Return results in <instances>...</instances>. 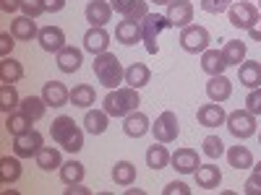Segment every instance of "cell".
Instances as JSON below:
<instances>
[{
    "mask_svg": "<svg viewBox=\"0 0 261 195\" xmlns=\"http://www.w3.org/2000/svg\"><path fill=\"white\" fill-rule=\"evenodd\" d=\"M50 136L58 146H63L65 151H71V154H76V151L84 148V133L81 127L73 122V117L68 115H60L53 120V127H50Z\"/></svg>",
    "mask_w": 261,
    "mask_h": 195,
    "instance_id": "1",
    "label": "cell"
},
{
    "mask_svg": "<svg viewBox=\"0 0 261 195\" xmlns=\"http://www.w3.org/2000/svg\"><path fill=\"white\" fill-rule=\"evenodd\" d=\"M141 104L139 99V89H130V86H118L110 89V94L105 96V107L102 110L110 117H125L130 112H136V107Z\"/></svg>",
    "mask_w": 261,
    "mask_h": 195,
    "instance_id": "2",
    "label": "cell"
},
{
    "mask_svg": "<svg viewBox=\"0 0 261 195\" xmlns=\"http://www.w3.org/2000/svg\"><path fill=\"white\" fill-rule=\"evenodd\" d=\"M94 76L99 78L102 86H107V89H118V86L125 81V71H123L120 60L113 52L94 55Z\"/></svg>",
    "mask_w": 261,
    "mask_h": 195,
    "instance_id": "3",
    "label": "cell"
},
{
    "mask_svg": "<svg viewBox=\"0 0 261 195\" xmlns=\"http://www.w3.org/2000/svg\"><path fill=\"white\" fill-rule=\"evenodd\" d=\"M165 29H170L167 16L149 13V16L141 21V34H144V45H146V52H149V55H157V37H160Z\"/></svg>",
    "mask_w": 261,
    "mask_h": 195,
    "instance_id": "4",
    "label": "cell"
},
{
    "mask_svg": "<svg viewBox=\"0 0 261 195\" xmlns=\"http://www.w3.org/2000/svg\"><path fill=\"white\" fill-rule=\"evenodd\" d=\"M209 31L199 24H191L180 31V47L191 55H199V52H206L209 50Z\"/></svg>",
    "mask_w": 261,
    "mask_h": 195,
    "instance_id": "5",
    "label": "cell"
},
{
    "mask_svg": "<svg viewBox=\"0 0 261 195\" xmlns=\"http://www.w3.org/2000/svg\"><path fill=\"white\" fill-rule=\"evenodd\" d=\"M227 13H230V24L235 26V29H251L256 21H258V8L253 6V3H248V0H241V3H232L230 8H227Z\"/></svg>",
    "mask_w": 261,
    "mask_h": 195,
    "instance_id": "6",
    "label": "cell"
},
{
    "mask_svg": "<svg viewBox=\"0 0 261 195\" xmlns=\"http://www.w3.org/2000/svg\"><path fill=\"white\" fill-rule=\"evenodd\" d=\"M227 130L235 138H251L256 133V115H251L248 110H235L227 115Z\"/></svg>",
    "mask_w": 261,
    "mask_h": 195,
    "instance_id": "7",
    "label": "cell"
},
{
    "mask_svg": "<svg viewBox=\"0 0 261 195\" xmlns=\"http://www.w3.org/2000/svg\"><path fill=\"white\" fill-rule=\"evenodd\" d=\"M151 133H154V141H160V143H172V141H178L180 125H178L175 112L165 110V112L157 117V122L151 125Z\"/></svg>",
    "mask_w": 261,
    "mask_h": 195,
    "instance_id": "8",
    "label": "cell"
},
{
    "mask_svg": "<svg viewBox=\"0 0 261 195\" xmlns=\"http://www.w3.org/2000/svg\"><path fill=\"white\" fill-rule=\"evenodd\" d=\"M39 148H42V133H39V130H29V133L13 138V154H16L18 159H32V156H37Z\"/></svg>",
    "mask_w": 261,
    "mask_h": 195,
    "instance_id": "9",
    "label": "cell"
},
{
    "mask_svg": "<svg viewBox=\"0 0 261 195\" xmlns=\"http://www.w3.org/2000/svg\"><path fill=\"white\" fill-rule=\"evenodd\" d=\"M167 21H170V26H175V29H186L191 26V21H193V6H191V0H172V3L167 6Z\"/></svg>",
    "mask_w": 261,
    "mask_h": 195,
    "instance_id": "10",
    "label": "cell"
},
{
    "mask_svg": "<svg viewBox=\"0 0 261 195\" xmlns=\"http://www.w3.org/2000/svg\"><path fill=\"white\" fill-rule=\"evenodd\" d=\"M170 164L175 167L180 175H193L196 169L201 167V161H199V154H196L193 148H178L175 154L170 156Z\"/></svg>",
    "mask_w": 261,
    "mask_h": 195,
    "instance_id": "11",
    "label": "cell"
},
{
    "mask_svg": "<svg viewBox=\"0 0 261 195\" xmlns=\"http://www.w3.org/2000/svg\"><path fill=\"white\" fill-rule=\"evenodd\" d=\"M37 39H39V47L45 52H60L65 47V34L60 26H42Z\"/></svg>",
    "mask_w": 261,
    "mask_h": 195,
    "instance_id": "12",
    "label": "cell"
},
{
    "mask_svg": "<svg viewBox=\"0 0 261 195\" xmlns=\"http://www.w3.org/2000/svg\"><path fill=\"white\" fill-rule=\"evenodd\" d=\"M107 45H110V34L105 31V26H92L84 34V50L92 55H102L107 52Z\"/></svg>",
    "mask_w": 261,
    "mask_h": 195,
    "instance_id": "13",
    "label": "cell"
},
{
    "mask_svg": "<svg viewBox=\"0 0 261 195\" xmlns=\"http://www.w3.org/2000/svg\"><path fill=\"white\" fill-rule=\"evenodd\" d=\"M115 39L120 42V45L125 47H134L139 45V42H144V34H141V24H136V21H120V24L115 26Z\"/></svg>",
    "mask_w": 261,
    "mask_h": 195,
    "instance_id": "14",
    "label": "cell"
},
{
    "mask_svg": "<svg viewBox=\"0 0 261 195\" xmlns=\"http://www.w3.org/2000/svg\"><path fill=\"white\" fill-rule=\"evenodd\" d=\"M84 13H86V21H89L92 26H105L107 21L113 18V6L105 3V0H89Z\"/></svg>",
    "mask_w": 261,
    "mask_h": 195,
    "instance_id": "15",
    "label": "cell"
},
{
    "mask_svg": "<svg viewBox=\"0 0 261 195\" xmlns=\"http://www.w3.org/2000/svg\"><path fill=\"white\" fill-rule=\"evenodd\" d=\"M206 94H209L212 102H220V104L227 102V99L232 96V83H230V78H227L225 73L212 76L209 83H206Z\"/></svg>",
    "mask_w": 261,
    "mask_h": 195,
    "instance_id": "16",
    "label": "cell"
},
{
    "mask_svg": "<svg viewBox=\"0 0 261 195\" xmlns=\"http://www.w3.org/2000/svg\"><path fill=\"white\" fill-rule=\"evenodd\" d=\"M42 99L50 107H63V104L71 102V91L65 89V83H60V81H47L42 86Z\"/></svg>",
    "mask_w": 261,
    "mask_h": 195,
    "instance_id": "17",
    "label": "cell"
},
{
    "mask_svg": "<svg viewBox=\"0 0 261 195\" xmlns=\"http://www.w3.org/2000/svg\"><path fill=\"white\" fill-rule=\"evenodd\" d=\"M193 177H196V185L204 187V190H217L222 182V172L220 167H214V164H201L199 169L193 172Z\"/></svg>",
    "mask_w": 261,
    "mask_h": 195,
    "instance_id": "18",
    "label": "cell"
},
{
    "mask_svg": "<svg viewBox=\"0 0 261 195\" xmlns=\"http://www.w3.org/2000/svg\"><path fill=\"white\" fill-rule=\"evenodd\" d=\"M225 122H227V115H225L220 102L199 107V125H204V127H220Z\"/></svg>",
    "mask_w": 261,
    "mask_h": 195,
    "instance_id": "19",
    "label": "cell"
},
{
    "mask_svg": "<svg viewBox=\"0 0 261 195\" xmlns=\"http://www.w3.org/2000/svg\"><path fill=\"white\" fill-rule=\"evenodd\" d=\"M238 78L246 89H258L261 86V62L258 60H248L238 65Z\"/></svg>",
    "mask_w": 261,
    "mask_h": 195,
    "instance_id": "20",
    "label": "cell"
},
{
    "mask_svg": "<svg viewBox=\"0 0 261 195\" xmlns=\"http://www.w3.org/2000/svg\"><path fill=\"white\" fill-rule=\"evenodd\" d=\"M11 34L16 39H21V42H32V39L39 37V29H37L32 16H18V18H13V24H11Z\"/></svg>",
    "mask_w": 261,
    "mask_h": 195,
    "instance_id": "21",
    "label": "cell"
},
{
    "mask_svg": "<svg viewBox=\"0 0 261 195\" xmlns=\"http://www.w3.org/2000/svg\"><path fill=\"white\" fill-rule=\"evenodd\" d=\"M55 57H58V68L63 73H76L81 68V50H76L71 45H65L60 52H55Z\"/></svg>",
    "mask_w": 261,
    "mask_h": 195,
    "instance_id": "22",
    "label": "cell"
},
{
    "mask_svg": "<svg viewBox=\"0 0 261 195\" xmlns=\"http://www.w3.org/2000/svg\"><path fill=\"white\" fill-rule=\"evenodd\" d=\"M123 130H125L128 138H141V136H146V130H149V117L144 112H130V115H125Z\"/></svg>",
    "mask_w": 261,
    "mask_h": 195,
    "instance_id": "23",
    "label": "cell"
},
{
    "mask_svg": "<svg viewBox=\"0 0 261 195\" xmlns=\"http://www.w3.org/2000/svg\"><path fill=\"white\" fill-rule=\"evenodd\" d=\"M32 117H27L24 112H21V110H13L8 117H6V130H8V133L16 138V136H24V133H29V130H32Z\"/></svg>",
    "mask_w": 261,
    "mask_h": 195,
    "instance_id": "24",
    "label": "cell"
},
{
    "mask_svg": "<svg viewBox=\"0 0 261 195\" xmlns=\"http://www.w3.org/2000/svg\"><path fill=\"white\" fill-rule=\"evenodd\" d=\"M149 78H151V71L144 62H134L130 68H125V83L130 89H141V86L149 83Z\"/></svg>",
    "mask_w": 261,
    "mask_h": 195,
    "instance_id": "25",
    "label": "cell"
},
{
    "mask_svg": "<svg viewBox=\"0 0 261 195\" xmlns=\"http://www.w3.org/2000/svg\"><path fill=\"white\" fill-rule=\"evenodd\" d=\"M201 68L209 76H220V73H225L227 62H225L220 50H206V52H201Z\"/></svg>",
    "mask_w": 261,
    "mask_h": 195,
    "instance_id": "26",
    "label": "cell"
},
{
    "mask_svg": "<svg viewBox=\"0 0 261 195\" xmlns=\"http://www.w3.org/2000/svg\"><path fill=\"white\" fill-rule=\"evenodd\" d=\"M47 107H50V104H47L45 99H42V96H27V99H21L18 110L24 112L27 117H32V120L37 122V120H42V117H45Z\"/></svg>",
    "mask_w": 261,
    "mask_h": 195,
    "instance_id": "27",
    "label": "cell"
},
{
    "mask_svg": "<svg viewBox=\"0 0 261 195\" xmlns=\"http://www.w3.org/2000/svg\"><path fill=\"white\" fill-rule=\"evenodd\" d=\"M24 78V65H21L18 60H13L11 55L0 60V81L3 83H16Z\"/></svg>",
    "mask_w": 261,
    "mask_h": 195,
    "instance_id": "28",
    "label": "cell"
},
{
    "mask_svg": "<svg viewBox=\"0 0 261 195\" xmlns=\"http://www.w3.org/2000/svg\"><path fill=\"white\" fill-rule=\"evenodd\" d=\"M246 42H241V39H227V45L222 47V57H225V62L227 65H241V62H246Z\"/></svg>",
    "mask_w": 261,
    "mask_h": 195,
    "instance_id": "29",
    "label": "cell"
},
{
    "mask_svg": "<svg viewBox=\"0 0 261 195\" xmlns=\"http://www.w3.org/2000/svg\"><path fill=\"white\" fill-rule=\"evenodd\" d=\"M21 177V161L18 156H3L0 159V182L3 185H13Z\"/></svg>",
    "mask_w": 261,
    "mask_h": 195,
    "instance_id": "30",
    "label": "cell"
},
{
    "mask_svg": "<svg viewBox=\"0 0 261 195\" xmlns=\"http://www.w3.org/2000/svg\"><path fill=\"white\" fill-rule=\"evenodd\" d=\"M107 120H110V115H107L105 110H89L84 115V125H86V130H89L92 136H102L105 133Z\"/></svg>",
    "mask_w": 261,
    "mask_h": 195,
    "instance_id": "31",
    "label": "cell"
},
{
    "mask_svg": "<svg viewBox=\"0 0 261 195\" xmlns=\"http://www.w3.org/2000/svg\"><path fill=\"white\" fill-rule=\"evenodd\" d=\"M170 151H167V146H162L160 141L154 143V146H149V151H146V167H151V169H165L167 164H170Z\"/></svg>",
    "mask_w": 261,
    "mask_h": 195,
    "instance_id": "32",
    "label": "cell"
},
{
    "mask_svg": "<svg viewBox=\"0 0 261 195\" xmlns=\"http://www.w3.org/2000/svg\"><path fill=\"white\" fill-rule=\"evenodd\" d=\"M18 91H16V86L13 83H0V110H3L6 115H11L13 110H18Z\"/></svg>",
    "mask_w": 261,
    "mask_h": 195,
    "instance_id": "33",
    "label": "cell"
},
{
    "mask_svg": "<svg viewBox=\"0 0 261 195\" xmlns=\"http://www.w3.org/2000/svg\"><path fill=\"white\" fill-rule=\"evenodd\" d=\"M94 99H97V94H94V86H89V83H79V86H73V91H71V104L73 107H92L94 104Z\"/></svg>",
    "mask_w": 261,
    "mask_h": 195,
    "instance_id": "34",
    "label": "cell"
},
{
    "mask_svg": "<svg viewBox=\"0 0 261 195\" xmlns=\"http://www.w3.org/2000/svg\"><path fill=\"white\" fill-rule=\"evenodd\" d=\"M227 161H230V167H235V169H251V167H253V154H251L246 146H232V148L227 151Z\"/></svg>",
    "mask_w": 261,
    "mask_h": 195,
    "instance_id": "35",
    "label": "cell"
},
{
    "mask_svg": "<svg viewBox=\"0 0 261 195\" xmlns=\"http://www.w3.org/2000/svg\"><path fill=\"white\" fill-rule=\"evenodd\" d=\"M37 164H39V169H45V172H53V169L63 167V161H60V151L53 148V146H42V148H39V154H37Z\"/></svg>",
    "mask_w": 261,
    "mask_h": 195,
    "instance_id": "36",
    "label": "cell"
},
{
    "mask_svg": "<svg viewBox=\"0 0 261 195\" xmlns=\"http://www.w3.org/2000/svg\"><path fill=\"white\" fill-rule=\"evenodd\" d=\"M113 180H115V185H120V187L134 185V182H136V167L130 164V161H118V164L113 167Z\"/></svg>",
    "mask_w": 261,
    "mask_h": 195,
    "instance_id": "37",
    "label": "cell"
},
{
    "mask_svg": "<svg viewBox=\"0 0 261 195\" xmlns=\"http://www.w3.org/2000/svg\"><path fill=\"white\" fill-rule=\"evenodd\" d=\"M84 164L81 161H65L63 167H60V180L65 182V185H76V182H81L84 180Z\"/></svg>",
    "mask_w": 261,
    "mask_h": 195,
    "instance_id": "38",
    "label": "cell"
},
{
    "mask_svg": "<svg viewBox=\"0 0 261 195\" xmlns=\"http://www.w3.org/2000/svg\"><path fill=\"white\" fill-rule=\"evenodd\" d=\"M204 154H206L209 159H220V156L225 154L222 138H220V136H206V138H204Z\"/></svg>",
    "mask_w": 261,
    "mask_h": 195,
    "instance_id": "39",
    "label": "cell"
},
{
    "mask_svg": "<svg viewBox=\"0 0 261 195\" xmlns=\"http://www.w3.org/2000/svg\"><path fill=\"white\" fill-rule=\"evenodd\" d=\"M21 11H24V16L39 18L45 13V0H21Z\"/></svg>",
    "mask_w": 261,
    "mask_h": 195,
    "instance_id": "40",
    "label": "cell"
},
{
    "mask_svg": "<svg viewBox=\"0 0 261 195\" xmlns=\"http://www.w3.org/2000/svg\"><path fill=\"white\" fill-rule=\"evenodd\" d=\"M146 16H149V6H146V0H136V6L125 13V18H128V21H136V24H141V21H144Z\"/></svg>",
    "mask_w": 261,
    "mask_h": 195,
    "instance_id": "41",
    "label": "cell"
},
{
    "mask_svg": "<svg viewBox=\"0 0 261 195\" xmlns=\"http://www.w3.org/2000/svg\"><path fill=\"white\" fill-rule=\"evenodd\" d=\"M246 110H248L251 115H261V86L248 91V96H246Z\"/></svg>",
    "mask_w": 261,
    "mask_h": 195,
    "instance_id": "42",
    "label": "cell"
},
{
    "mask_svg": "<svg viewBox=\"0 0 261 195\" xmlns=\"http://www.w3.org/2000/svg\"><path fill=\"white\" fill-rule=\"evenodd\" d=\"M232 6V0H201V8L206 13H222Z\"/></svg>",
    "mask_w": 261,
    "mask_h": 195,
    "instance_id": "43",
    "label": "cell"
},
{
    "mask_svg": "<svg viewBox=\"0 0 261 195\" xmlns=\"http://www.w3.org/2000/svg\"><path fill=\"white\" fill-rule=\"evenodd\" d=\"M13 39H16V37H13L11 31H3V34H0V55H3V57L11 55V50H13V45H16Z\"/></svg>",
    "mask_w": 261,
    "mask_h": 195,
    "instance_id": "44",
    "label": "cell"
},
{
    "mask_svg": "<svg viewBox=\"0 0 261 195\" xmlns=\"http://www.w3.org/2000/svg\"><path fill=\"white\" fill-rule=\"evenodd\" d=\"M162 192H165V195H175V192H178V195H191V187H188L186 182L175 180V182H170V185H167Z\"/></svg>",
    "mask_w": 261,
    "mask_h": 195,
    "instance_id": "45",
    "label": "cell"
},
{
    "mask_svg": "<svg viewBox=\"0 0 261 195\" xmlns=\"http://www.w3.org/2000/svg\"><path fill=\"white\" fill-rule=\"evenodd\" d=\"M243 192H246V195H261V180H258L256 175H251V177L246 180V185H243Z\"/></svg>",
    "mask_w": 261,
    "mask_h": 195,
    "instance_id": "46",
    "label": "cell"
},
{
    "mask_svg": "<svg viewBox=\"0 0 261 195\" xmlns=\"http://www.w3.org/2000/svg\"><path fill=\"white\" fill-rule=\"evenodd\" d=\"M110 6H113L115 13H123V16H125L130 8L136 6V0H110Z\"/></svg>",
    "mask_w": 261,
    "mask_h": 195,
    "instance_id": "47",
    "label": "cell"
},
{
    "mask_svg": "<svg viewBox=\"0 0 261 195\" xmlns=\"http://www.w3.org/2000/svg\"><path fill=\"white\" fill-rule=\"evenodd\" d=\"M21 8V0H0V11L3 13H16Z\"/></svg>",
    "mask_w": 261,
    "mask_h": 195,
    "instance_id": "48",
    "label": "cell"
},
{
    "mask_svg": "<svg viewBox=\"0 0 261 195\" xmlns=\"http://www.w3.org/2000/svg\"><path fill=\"white\" fill-rule=\"evenodd\" d=\"M65 8V0H45V11L47 13H58Z\"/></svg>",
    "mask_w": 261,
    "mask_h": 195,
    "instance_id": "49",
    "label": "cell"
},
{
    "mask_svg": "<svg viewBox=\"0 0 261 195\" xmlns=\"http://www.w3.org/2000/svg\"><path fill=\"white\" fill-rule=\"evenodd\" d=\"M248 37H251L253 42H261V16H258V21H256V24L248 29Z\"/></svg>",
    "mask_w": 261,
    "mask_h": 195,
    "instance_id": "50",
    "label": "cell"
},
{
    "mask_svg": "<svg viewBox=\"0 0 261 195\" xmlns=\"http://www.w3.org/2000/svg\"><path fill=\"white\" fill-rule=\"evenodd\" d=\"M253 175L261 180V161H258V164H253Z\"/></svg>",
    "mask_w": 261,
    "mask_h": 195,
    "instance_id": "51",
    "label": "cell"
},
{
    "mask_svg": "<svg viewBox=\"0 0 261 195\" xmlns=\"http://www.w3.org/2000/svg\"><path fill=\"white\" fill-rule=\"evenodd\" d=\"M151 3H157V6H170L172 0H151Z\"/></svg>",
    "mask_w": 261,
    "mask_h": 195,
    "instance_id": "52",
    "label": "cell"
},
{
    "mask_svg": "<svg viewBox=\"0 0 261 195\" xmlns=\"http://www.w3.org/2000/svg\"><path fill=\"white\" fill-rule=\"evenodd\" d=\"M248 3H251V0H248Z\"/></svg>",
    "mask_w": 261,
    "mask_h": 195,
    "instance_id": "53",
    "label": "cell"
},
{
    "mask_svg": "<svg viewBox=\"0 0 261 195\" xmlns=\"http://www.w3.org/2000/svg\"><path fill=\"white\" fill-rule=\"evenodd\" d=\"M258 138H261V136H258Z\"/></svg>",
    "mask_w": 261,
    "mask_h": 195,
    "instance_id": "54",
    "label": "cell"
}]
</instances>
